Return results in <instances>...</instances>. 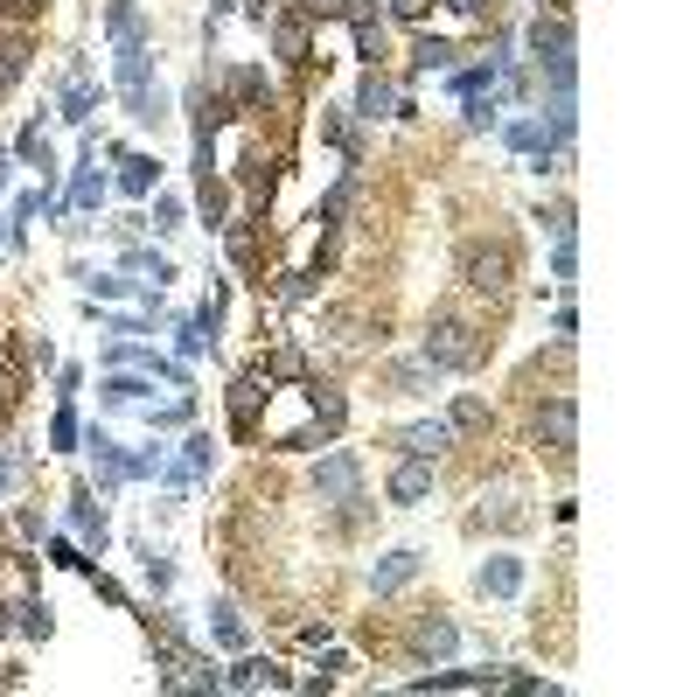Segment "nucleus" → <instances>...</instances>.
I'll return each mask as SVG.
<instances>
[{
	"mask_svg": "<svg viewBox=\"0 0 697 697\" xmlns=\"http://www.w3.org/2000/svg\"><path fill=\"white\" fill-rule=\"evenodd\" d=\"M579 272V244L572 237H558V252H551V279H572Z\"/></svg>",
	"mask_w": 697,
	"mask_h": 697,
	"instance_id": "nucleus-41",
	"label": "nucleus"
},
{
	"mask_svg": "<svg viewBox=\"0 0 697 697\" xmlns=\"http://www.w3.org/2000/svg\"><path fill=\"white\" fill-rule=\"evenodd\" d=\"M496 112H502L496 84H488V91H467V105H461V126H467V133H488V126H496Z\"/></svg>",
	"mask_w": 697,
	"mask_h": 697,
	"instance_id": "nucleus-25",
	"label": "nucleus"
},
{
	"mask_svg": "<svg viewBox=\"0 0 697 697\" xmlns=\"http://www.w3.org/2000/svg\"><path fill=\"white\" fill-rule=\"evenodd\" d=\"M244 14H252V22H266V14H272V0H244Z\"/></svg>",
	"mask_w": 697,
	"mask_h": 697,
	"instance_id": "nucleus-48",
	"label": "nucleus"
},
{
	"mask_svg": "<svg viewBox=\"0 0 697 697\" xmlns=\"http://www.w3.org/2000/svg\"><path fill=\"white\" fill-rule=\"evenodd\" d=\"M411 70H454V43L446 35H419L411 43Z\"/></svg>",
	"mask_w": 697,
	"mask_h": 697,
	"instance_id": "nucleus-28",
	"label": "nucleus"
},
{
	"mask_svg": "<svg viewBox=\"0 0 697 697\" xmlns=\"http://www.w3.org/2000/svg\"><path fill=\"white\" fill-rule=\"evenodd\" d=\"M446 426H454V432H475V426H488V398H475V391H467V398H454Z\"/></svg>",
	"mask_w": 697,
	"mask_h": 697,
	"instance_id": "nucleus-31",
	"label": "nucleus"
},
{
	"mask_svg": "<svg viewBox=\"0 0 697 697\" xmlns=\"http://www.w3.org/2000/svg\"><path fill=\"white\" fill-rule=\"evenodd\" d=\"M8 481H14V461H8V454H0V496H8Z\"/></svg>",
	"mask_w": 697,
	"mask_h": 697,
	"instance_id": "nucleus-49",
	"label": "nucleus"
},
{
	"mask_svg": "<svg viewBox=\"0 0 697 697\" xmlns=\"http://www.w3.org/2000/svg\"><path fill=\"white\" fill-rule=\"evenodd\" d=\"M551 328H558V342H572V335H579V314H572V307H558V314H551Z\"/></svg>",
	"mask_w": 697,
	"mask_h": 697,
	"instance_id": "nucleus-46",
	"label": "nucleus"
},
{
	"mask_svg": "<svg viewBox=\"0 0 697 697\" xmlns=\"http://www.w3.org/2000/svg\"><path fill=\"white\" fill-rule=\"evenodd\" d=\"M279 300H287V307H300V300H314V272H287V287H279Z\"/></svg>",
	"mask_w": 697,
	"mask_h": 697,
	"instance_id": "nucleus-42",
	"label": "nucleus"
},
{
	"mask_svg": "<svg viewBox=\"0 0 697 697\" xmlns=\"http://www.w3.org/2000/svg\"><path fill=\"white\" fill-rule=\"evenodd\" d=\"M523 43H531L537 63H565V56H572V22H565V14H537V22L523 28Z\"/></svg>",
	"mask_w": 697,
	"mask_h": 697,
	"instance_id": "nucleus-9",
	"label": "nucleus"
},
{
	"mask_svg": "<svg viewBox=\"0 0 697 697\" xmlns=\"http://www.w3.org/2000/svg\"><path fill=\"white\" fill-rule=\"evenodd\" d=\"M391 14H398V22H426L432 0H391Z\"/></svg>",
	"mask_w": 697,
	"mask_h": 697,
	"instance_id": "nucleus-44",
	"label": "nucleus"
},
{
	"mask_svg": "<svg viewBox=\"0 0 697 697\" xmlns=\"http://www.w3.org/2000/svg\"><path fill=\"white\" fill-rule=\"evenodd\" d=\"M307 488H314V496H322V502H349L356 488H363V461H356L349 446H342V454L314 461V475H307Z\"/></svg>",
	"mask_w": 697,
	"mask_h": 697,
	"instance_id": "nucleus-5",
	"label": "nucleus"
},
{
	"mask_svg": "<svg viewBox=\"0 0 697 697\" xmlns=\"http://www.w3.org/2000/svg\"><path fill=\"white\" fill-rule=\"evenodd\" d=\"M22 391H28L22 363H0V411H14V405H22Z\"/></svg>",
	"mask_w": 697,
	"mask_h": 697,
	"instance_id": "nucleus-37",
	"label": "nucleus"
},
{
	"mask_svg": "<svg viewBox=\"0 0 697 697\" xmlns=\"http://www.w3.org/2000/svg\"><path fill=\"white\" fill-rule=\"evenodd\" d=\"M147 586H154V593H167V586H175V565H167V558H154V544H147Z\"/></svg>",
	"mask_w": 697,
	"mask_h": 697,
	"instance_id": "nucleus-39",
	"label": "nucleus"
},
{
	"mask_svg": "<svg viewBox=\"0 0 697 697\" xmlns=\"http://www.w3.org/2000/svg\"><path fill=\"white\" fill-rule=\"evenodd\" d=\"M531 440L544 446V454H572V446H579V405H572V398H551V405H537V419H531Z\"/></svg>",
	"mask_w": 697,
	"mask_h": 697,
	"instance_id": "nucleus-4",
	"label": "nucleus"
},
{
	"mask_svg": "<svg viewBox=\"0 0 697 697\" xmlns=\"http://www.w3.org/2000/svg\"><path fill=\"white\" fill-rule=\"evenodd\" d=\"M112 78H119V91L154 84V49H147V43H119V56H112Z\"/></svg>",
	"mask_w": 697,
	"mask_h": 697,
	"instance_id": "nucleus-19",
	"label": "nucleus"
},
{
	"mask_svg": "<svg viewBox=\"0 0 697 697\" xmlns=\"http://www.w3.org/2000/svg\"><path fill=\"white\" fill-rule=\"evenodd\" d=\"M43 8H49V0H0V28H28V22H43Z\"/></svg>",
	"mask_w": 697,
	"mask_h": 697,
	"instance_id": "nucleus-34",
	"label": "nucleus"
},
{
	"mask_svg": "<svg viewBox=\"0 0 697 697\" xmlns=\"http://www.w3.org/2000/svg\"><path fill=\"white\" fill-rule=\"evenodd\" d=\"M454 440H461V432L446 426V419H419V426H405V432H398V454L440 461V454H446V446H454Z\"/></svg>",
	"mask_w": 697,
	"mask_h": 697,
	"instance_id": "nucleus-12",
	"label": "nucleus"
},
{
	"mask_svg": "<svg viewBox=\"0 0 697 697\" xmlns=\"http://www.w3.org/2000/svg\"><path fill=\"white\" fill-rule=\"evenodd\" d=\"M147 391H154L147 376H126V370H112V376H105V405H140Z\"/></svg>",
	"mask_w": 697,
	"mask_h": 697,
	"instance_id": "nucleus-29",
	"label": "nucleus"
},
{
	"mask_svg": "<svg viewBox=\"0 0 697 697\" xmlns=\"http://www.w3.org/2000/svg\"><path fill=\"white\" fill-rule=\"evenodd\" d=\"M28 56H35L28 28H0V98H8V91L28 78Z\"/></svg>",
	"mask_w": 697,
	"mask_h": 697,
	"instance_id": "nucleus-17",
	"label": "nucleus"
},
{
	"mask_svg": "<svg viewBox=\"0 0 697 697\" xmlns=\"http://www.w3.org/2000/svg\"><path fill=\"white\" fill-rule=\"evenodd\" d=\"M8 614H14V628H22V635H35V642L49 635V607H43V600H22V607H8Z\"/></svg>",
	"mask_w": 697,
	"mask_h": 697,
	"instance_id": "nucleus-35",
	"label": "nucleus"
},
{
	"mask_svg": "<svg viewBox=\"0 0 697 697\" xmlns=\"http://www.w3.org/2000/svg\"><path fill=\"white\" fill-rule=\"evenodd\" d=\"M454 14H467V22H481V14H496V0H446Z\"/></svg>",
	"mask_w": 697,
	"mask_h": 697,
	"instance_id": "nucleus-45",
	"label": "nucleus"
},
{
	"mask_svg": "<svg viewBox=\"0 0 697 697\" xmlns=\"http://www.w3.org/2000/svg\"><path fill=\"white\" fill-rule=\"evenodd\" d=\"M84 287H91V300H126V293H147L140 279H119V272H98V279H84ZM154 293H161V287H154Z\"/></svg>",
	"mask_w": 697,
	"mask_h": 697,
	"instance_id": "nucleus-32",
	"label": "nucleus"
},
{
	"mask_svg": "<svg viewBox=\"0 0 697 697\" xmlns=\"http://www.w3.org/2000/svg\"><path fill=\"white\" fill-rule=\"evenodd\" d=\"M419 363L432 370H475L481 363V328H467V322H432L426 328V342H419Z\"/></svg>",
	"mask_w": 697,
	"mask_h": 697,
	"instance_id": "nucleus-2",
	"label": "nucleus"
},
{
	"mask_svg": "<svg viewBox=\"0 0 697 697\" xmlns=\"http://www.w3.org/2000/svg\"><path fill=\"white\" fill-rule=\"evenodd\" d=\"M272 49H279V63H307V56H314V22H307V14H279V22H272Z\"/></svg>",
	"mask_w": 697,
	"mask_h": 697,
	"instance_id": "nucleus-13",
	"label": "nucleus"
},
{
	"mask_svg": "<svg viewBox=\"0 0 697 697\" xmlns=\"http://www.w3.org/2000/svg\"><path fill=\"white\" fill-rule=\"evenodd\" d=\"M210 635H217L223 649H244V642H252V635H244V614L231 607V600H217V607H210Z\"/></svg>",
	"mask_w": 697,
	"mask_h": 697,
	"instance_id": "nucleus-26",
	"label": "nucleus"
},
{
	"mask_svg": "<svg viewBox=\"0 0 697 697\" xmlns=\"http://www.w3.org/2000/svg\"><path fill=\"white\" fill-rule=\"evenodd\" d=\"M461 649V628L446 614H419V628H411V655L419 663H440V655H454Z\"/></svg>",
	"mask_w": 697,
	"mask_h": 697,
	"instance_id": "nucleus-10",
	"label": "nucleus"
},
{
	"mask_svg": "<svg viewBox=\"0 0 697 697\" xmlns=\"http://www.w3.org/2000/svg\"><path fill=\"white\" fill-rule=\"evenodd\" d=\"M84 446H91V461H98V481H105V488H112V481H126V461H133V454H126V446L112 440L105 426H98V432H84Z\"/></svg>",
	"mask_w": 697,
	"mask_h": 697,
	"instance_id": "nucleus-21",
	"label": "nucleus"
},
{
	"mask_svg": "<svg viewBox=\"0 0 697 697\" xmlns=\"http://www.w3.org/2000/svg\"><path fill=\"white\" fill-rule=\"evenodd\" d=\"M461 279H467L475 293L502 300V293H510V279H516V252H510L502 237H475V244L461 252Z\"/></svg>",
	"mask_w": 697,
	"mask_h": 697,
	"instance_id": "nucleus-1",
	"label": "nucleus"
},
{
	"mask_svg": "<svg viewBox=\"0 0 697 697\" xmlns=\"http://www.w3.org/2000/svg\"><path fill=\"white\" fill-rule=\"evenodd\" d=\"M210 467H217V440H210V432H188V440H182V461H175V467L161 461V481L175 488V496H188V488L210 475Z\"/></svg>",
	"mask_w": 697,
	"mask_h": 697,
	"instance_id": "nucleus-6",
	"label": "nucleus"
},
{
	"mask_svg": "<svg viewBox=\"0 0 697 697\" xmlns=\"http://www.w3.org/2000/svg\"><path fill=\"white\" fill-rule=\"evenodd\" d=\"M384 496L398 502V510H419V502L432 496V461L398 454V467H391V481H384Z\"/></svg>",
	"mask_w": 697,
	"mask_h": 697,
	"instance_id": "nucleus-7",
	"label": "nucleus"
},
{
	"mask_svg": "<svg viewBox=\"0 0 697 697\" xmlns=\"http://www.w3.org/2000/svg\"><path fill=\"white\" fill-rule=\"evenodd\" d=\"M91 112H98V84H91V78H70V91H63V119H70V126H91Z\"/></svg>",
	"mask_w": 697,
	"mask_h": 697,
	"instance_id": "nucleus-27",
	"label": "nucleus"
},
{
	"mask_svg": "<svg viewBox=\"0 0 697 697\" xmlns=\"http://www.w3.org/2000/svg\"><path fill=\"white\" fill-rule=\"evenodd\" d=\"M70 531H78L84 544H91V551H105V510H98V496H91V488L78 481V488H70Z\"/></svg>",
	"mask_w": 697,
	"mask_h": 697,
	"instance_id": "nucleus-14",
	"label": "nucleus"
},
{
	"mask_svg": "<svg viewBox=\"0 0 697 697\" xmlns=\"http://www.w3.org/2000/svg\"><path fill=\"white\" fill-rule=\"evenodd\" d=\"M342 22H349V35H356V56L376 70V63H384V22H376V8H370V0H356Z\"/></svg>",
	"mask_w": 697,
	"mask_h": 697,
	"instance_id": "nucleus-15",
	"label": "nucleus"
},
{
	"mask_svg": "<svg viewBox=\"0 0 697 697\" xmlns=\"http://www.w3.org/2000/svg\"><path fill=\"white\" fill-rule=\"evenodd\" d=\"M105 28H112V43H147V22H140L133 0H112V8H105Z\"/></svg>",
	"mask_w": 697,
	"mask_h": 697,
	"instance_id": "nucleus-24",
	"label": "nucleus"
},
{
	"mask_svg": "<svg viewBox=\"0 0 697 697\" xmlns=\"http://www.w3.org/2000/svg\"><path fill=\"white\" fill-rule=\"evenodd\" d=\"M266 398H272L266 363H252V370L231 376V391H223V411H231V432H237V440H258V405H266Z\"/></svg>",
	"mask_w": 697,
	"mask_h": 697,
	"instance_id": "nucleus-3",
	"label": "nucleus"
},
{
	"mask_svg": "<svg viewBox=\"0 0 697 697\" xmlns=\"http://www.w3.org/2000/svg\"><path fill=\"white\" fill-rule=\"evenodd\" d=\"M98 196H105V175H98V147H91L78 182H70V196H63V210H98Z\"/></svg>",
	"mask_w": 697,
	"mask_h": 697,
	"instance_id": "nucleus-22",
	"label": "nucleus"
},
{
	"mask_svg": "<svg viewBox=\"0 0 697 697\" xmlns=\"http://www.w3.org/2000/svg\"><path fill=\"white\" fill-rule=\"evenodd\" d=\"M119 188H126V196H154V188H161V161L154 154H126V147H119Z\"/></svg>",
	"mask_w": 697,
	"mask_h": 697,
	"instance_id": "nucleus-20",
	"label": "nucleus"
},
{
	"mask_svg": "<svg viewBox=\"0 0 697 697\" xmlns=\"http://www.w3.org/2000/svg\"><path fill=\"white\" fill-rule=\"evenodd\" d=\"M356 119L363 126H376V119H391V112H398V91H391V78L384 70H363V84H356Z\"/></svg>",
	"mask_w": 697,
	"mask_h": 697,
	"instance_id": "nucleus-11",
	"label": "nucleus"
},
{
	"mask_svg": "<svg viewBox=\"0 0 697 697\" xmlns=\"http://www.w3.org/2000/svg\"><path fill=\"white\" fill-rule=\"evenodd\" d=\"M14 161H22V167H35V175L49 182L56 154H49V133H43V126H22V140H14Z\"/></svg>",
	"mask_w": 697,
	"mask_h": 697,
	"instance_id": "nucleus-23",
	"label": "nucleus"
},
{
	"mask_svg": "<svg viewBox=\"0 0 697 697\" xmlns=\"http://www.w3.org/2000/svg\"><path fill=\"white\" fill-rule=\"evenodd\" d=\"M78 384H84V370H78V363H63V370H56V398H63V405L78 398Z\"/></svg>",
	"mask_w": 697,
	"mask_h": 697,
	"instance_id": "nucleus-43",
	"label": "nucleus"
},
{
	"mask_svg": "<svg viewBox=\"0 0 697 697\" xmlns=\"http://www.w3.org/2000/svg\"><path fill=\"white\" fill-rule=\"evenodd\" d=\"M43 202H49V188H22V196H14V210H8V231L35 223V217H43Z\"/></svg>",
	"mask_w": 697,
	"mask_h": 697,
	"instance_id": "nucleus-33",
	"label": "nucleus"
},
{
	"mask_svg": "<svg viewBox=\"0 0 697 697\" xmlns=\"http://www.w3.org/2000/svg\"><path fill=\"white\" fill-rule=\"evenodd\" d=\"M49 558H56V565H84V558H78V544H70V537H49Z\"/></svg>",
	"mask_w": 697,
	"mask_h": 697,
	"instance_id": "nucleus-47",
	"label": "nucleus"
},
{
	"mask_svg": "<svg viewBox=\"0 0 697 697\" xmlns=\"http://www.w3.org/2000/svg\"><path fill=\"white\" fill-rule=\"evenodd\" d=\"M223 8H231V0H210V22H217V14H223Z\"/></svg>",
	"mask_w": 697,
	"mask_h": 697,
	"instance_id": "nucleus-50",
	"label": "nucleus"
},
{
	"mask_svg": "<svg viewBox=\"0 0 697 697\" xmlns=\"http://www.w3.org/2000/svg\"><path fill=\"white\" fill-rule=\"evenodd\" d=\"M223 684H231V690H293V676L279 670V663H266V655H244Z\"/></svg>",
	"mask_w": 697,
	"mask_h": 697,
	"instance_id": "nucleus-18",
	"label": "nucleus"
},
{
	"mask_svg": "<svg viewBox=\"0 0 697 697\" xmlns=\"http://www.w3.org/2000/svg\"><path fill=\"white\" fill-rule=\"evenodd\" d=\"M8 628H14V620H8V607H0V635H8Z\"/></svg>",
	"mask_w": 697,
	"mask_h": 697,
	"instance_id": "nucleus-51",
	"label": "nucleus"
},
{
	"mask_svg": "<svg viewBox=\"0 0 697 697\" xmlns=\"http://www.w3.org/2000/svg\"><path fill=\"white\" fill-rule=\"evenodd\" d=\"M349 8H356V0H300L293 14H307V22H342Z\"/></svg>",
	"mask_w": 697,
	"mask_h": 697,
	"instance_id": "nucleus-38",
	"label": "nucleus"
},
{
	"mask_svg": "<svg viewBox=\"0 0 697 697\" xmlns=\"http://www.w3.org/2000/svg\"><path fill=\"white\" fill-rule=\"evenodd\" d=\"M426 376H440V370H432V363H391V391L411 398V391H426Z\"/></svg>",
	"mask_w": 697,
	"mask_h": 697,
	"instance_id": "nucleus-36",
	"label": "nucleus"
},
{
	"mask_svg": "<svg viewBox=\"0 0 697 697\" xmlns=\"http://www.w3.org/2000/svg\"><path fill=\"white\" fill-rule=\"evenodd\" d=\"M475 586L488 593V600H516L523 593V558H481V572H475Z\"/></svg>",
	"mask_w": 697,
	"mask_h": 697,
	"instance_id": "nucleus-16",
	"label": "nucleus"
},
{
	"mask_svg": "<svg viewBox=\"0 0 697 697\" xmlns=\"http://www.w3.org/2000/svg\"><path fill=\"white\" fill-rule=\"evenodd\" d=\"M0 182H8V161H0Z\"/></svg>",
	"mask_w": 697,
	"mask_h": 697,
	"instance_id": "nucleus-53",
	"label": "nucleus"
},
{
	"mask_svg": "<svg viewBox=\"0 0 697 697\" xmlns=\"http://www.w3.org/2000/svg\"><path fill=\"white\" fill-rule=\"evenodd\" d=\"M8 237H14V231H8V217H0V244H8Z\"/></svg>",
	"mask_w": 697,
	"mask_h": 697,
	"instance_id": "nucleus-52",
	"label": "nucleus"
},
{
	"mask_svg": "<svg viewBox=\"0 0 697 697\" xmlns=\"http://www.w3.org/2000/svg\"><path fill=\"white\" fill-rule=\"evenodd\" d=\"M78 440H84V426H78V411H56V419H49V446H56V454H78Z\"/></svg>",
	"mask_w": 697,
	"mask_h": 697,
	"instance_id": "nucleus-30",
	"label": "nucleus"
},
{
	"mask_svg": "<svg viewBox=\"0 0 697 697\" xmlns=\"http://www.w3.org/2000/svg\"><path fill=\"white\" fill-rule=\"evenodd\" d=\"M426 572V551H411V544H398V551H384L370 565V593L384 600V593H398V586H411V579Z\"/></svg>",
	"mask_w": 697,
	"mask_h": 697,
	"instance_id": "nucleus-8",
	"label": "nucleus"
},
{
	"mask_svg": "<svg viewBox=\"0 0 697 697\" xmlns=\"http://www.w3.org/2000/svg\"><path fill=\"white\" fill-rule=\"evenodd\" d=\"M154 231H182V196H154Z\"/></svg>",
	"mask_w": 697,
	"mask_h": 697,
	"instance_id": "nucleus-40",
	"label": "nucleus"
}]
</instances>
